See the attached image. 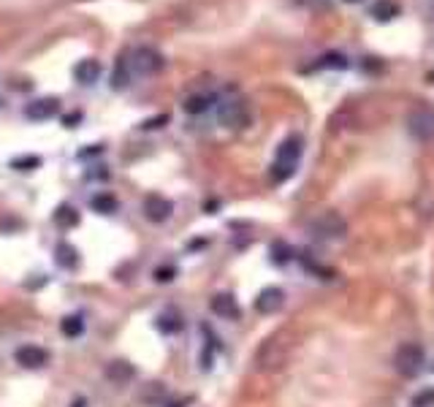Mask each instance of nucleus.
Here are the masks:
<instances>
[{
  "label": "nucleus",
  "instance_id": "obj_9",
  "mask_svg": "<svg viewBox=\"0 0 434 407\" xmlns=\"http://www.w3.org/2000/svg\"><path fill=\"white\" fill-rule=\"evenodd\" d=\"M136 378V369L128 361H122V358H117V361H108L106 364V380L111 383V386H117V388H125V386H131Z\"/></svg>",
  "mask_w": 434,
  "mask_h": 407
},
{
  "label": "nucleus",
  "instance_id": "obj_18",
  "mask_svg": "<svg viewBox=\"0 0 434 407\" xmlns=\"http://www.w3.org/2000/svg\"><path fill=\"white\" fill-rule=\"evenodd\" d=\"M54 253H57V263H60V266H66V269L76 266V261H79V258H76V247H74V244H68V242L57 244V250H54Z\"/></svg>",
  "mask_w": 434,
  "mask_h": 407
},
{
  "label": "nucleus",
  "instance_id": "obj_29",
  "mask_svg": "<svg viewBox=\"0 0 434 407\" xmlns=\"http://www.w3.org/2000/svg\"><path fill=\"white\" fill-rule=\"evenodd\" d=\"M348 3H355V0H348Z\"/></svg>",
  "mask_w": 434,
  "mask_h": 407
},
{
  "label": "nucleus",
  "instance_id": "obj_6",
  "mask_svg": "<svg viewBox=\"0 0 434 407\" xmlns=\"http://www.w3.org/2000/svg\"><path fill=\"white\" fill-rule=\"evenodd\" d=\"M407 131L418 141H434V109L415 106L407 114Z\"/></svg>",
  "mask_w": 434,
  "mask_h": 407
},
{
  "label": "nucleus",
  "instance_id": "obj_25",
  "mask_svg": "<svg viewBox=\"0 0 434 407\" xmlns=\"http://www.w3.org/2000/svg\"><path fill=\"white\" fill-rule=\"evenodd\" d=\"M434 402V391H429V393H420V396H415V405L418 407H423V405H432Z\"/></svg>",
  "mask_w": 434,
  "mask_h": 407
},
{
  "label": "nucleus",
  "instance_id": "obj_1",
  "mask_svg": "<svg viewBox=\"0 0 434 407\" xmlns=\"http://www.w3.org/2000/svg\"><path fill=\"white\" fill-rule=\"evenodd\" d=\"M301 139L298 136H291L285 139L283 144L277 147V155H274V163H271V179L274 182H285L296 174L298 158H301Z\"/></svg>",
  "mask_w": 434,
  "mask_h": 407
},
{
  "label": "nucleus",
  "instance_id": "obj_4",
  "mask_svg": "<svg viewBox=\"0 0 434 407\" xmlns=\"http://www.w3.org/2000/svg\"><path fill=\"white\" fill-rule=\"evenodd\" d=\"M393 364L405 378H415L426 366V351L420 348L418 342H405V345H399V351L393 356Z\"/></svg>",
  "mask_w": 434,
  "mask_h": 407
},
{
  "label": "nucleus",
  "instance_id": "obj_24",
  "mask_svg": "<svg viewBox=\"0 0 434 407\" xmlns=\"http://www.w3.org/2000/svg\"><path fill=\"white\" fill-rule=\"evenodd\" d=\"M271 258H274L277 263H285V261L291 258V250H288V247H285L283 242H277L274 247H271Z\"/></svg>",
  "mask_w": 434,
  "mask_h": 407
},
{
  "label": "nucleus",
  "instance_id": "obj_27",
  "mask_svg": "<svg viewBox=\"0 0 434 407\" xmlns=\"http://www.w3.org/2000/svg\"><path fill=\"white\" fill-rule=\"evenodd\" d=\"M163 122H168V114H161V117H155V120H147L144 128H161Z\"/></svg>",
  "mask_w": 434,
  "mask_h": 407
},
{
  "label": "nucleus",
  "instance_id": "obj_3",
  "mask_svg": "<svg viewBox=\"0 0 434 407\" xmlns=\"http://www.w3.org/2000/svg\"><path fill=\"white\" fill-rule=\"evenodd\" d=\"M166 60L158 49L152 46H138L133 52L128 54V68H131V76H155L158 71H163Z\"/></svg>",
  "mask_w": 434,
  "mask_h": 407
},
{
  "label": "nucleus",
  "instance_id": "obj_5",
  "mask_svg": "<svg viewBox=\"0 0 434 407\" xmlns=\"http://www.w3.org/2000/svg\"><path fill=\"white\" fill-rule=\"evenodd\" d=\"M250 120V111H247V104L242 98H223L217 104V122L226 125V128H244Z\"/></svg>",
  "mask_w": 434,
  "mask_h": 407
},
{
  "label": "nucleus",
  "instance_id": "obj_11",
  "mask_svg": "<svg viewBox=\"0 0 434 407\" xmlns=\"http://www.w3.org/2000/svg\"><path fill=\"white\" fill-rule=\"evenodd\" d=\"M285 304V293L280 291V288H263L261 293H258L256 298V310L261 312V315H274L277 310H283Z\"/></svg>",
  "mask_w": 434,
  "mask_h": 407
},
{
  "label": "nucleus",
  "instance_id": "obj_16",
  "mask_svg": "<svg viewBox=\"0 0 434 407\" xmlns=\"http://www.w3.org/2000/svg\"><path fill=\"white\" fill-rule=\"evenodd\" d=\"M131 81H133V76H131V68H128V57H120L114 71H111V90H125Z\"/></svg>",
  "mask_w": 434,
  "mask_h": 407
},
{
  "label": "nucleus",
  "instance_id": "obj_15",
  "mask_svg": "<svg viewBox=\"0 0 434 407\" xmlns=\"http://www.w3.org/2000/svg\"><path fill=\"white\" fill-rule=\"evenodd\" d=\"M399 14H402V9H399L396 0H378V3L372 6V16H375L378 22H391Z\"/></svg>",
  "mask_w": 434,
  "mask_h": 407
},
{
  "label": "nucleus",
  "instance_id": "obj_19",
  "mask_svg": "<svg viewBox=\"0 0 434 407\" xmlns=\"http://www.w3.org/2000/svg\"><path fill=\"white\" fill-rule=\"evenodd\" d=\"M54 223H57L60 228H71V226H76V223H79V215H76V209H74V206L63 204V206L54 212Z\"/></svg>",
  "mask_w": 434,
  "mask_h": 407
},
{
  "label": "nucleus",
  "instance_id": "obj_17",
  "mask_svg": "<svg viewBox=\"0 0 434 407\" xmlns=\"http://www.w3.org/2000/svg\"><path fill=\"white\" fill-rule=\"evenodd\" d=\"M138 396H141V402H144V405L158 407L163 399H166V386H163V383H147Z\"/></svg>",
  "mask_w": 434,
  "mask_h": 407
},
{
  "label": "nucleus",
  "instance_id": "obj_23",
  "mask_svg": "<svg viewBox=\"0 0 434 407\" xmlns=\"http://www.w3.org/2000/svg\"><path fill=\"white\" fill-rule=\"evenodd\" d=\"M11 166L16 169V171H30V169L41 166V158H36V155H30V158H16Z\"/></svg>",
  "mask_w": 434,
  "mask_h": 407
},
{
  "label": "nucleus",
  "instance_id": "obj_12",
  "mask_svg": "<svg viewBox=\"0 0 434 407\" xmlns=\"http://www.w3.org/2000/svg\"><path fill=\"white\" fill-rule=\"evenodd\" d=\"M212 312H215L217 318H223V321H236L239 315H242V310H239V304H236V298L231 296V293H217L215 298H212Z\"/></svg>",
  "mask_w": 434,
  "mask_h": 407
},
{
  "label": "nucleus",
  "instance_id": "obj_14",
  "mask_svg": "<svg viewBox=\"0 0 434 407\" xmlns=\"http://www.w3.org/2000/svg\"><path fill=\"white\" fill-rule=\"evenodd\" d=\"M215 104V95L209 93H196V95H188L185 98V104H182V109L188 111V114H203L206 109Z\"/></svg>",
  "mask_w": 434,
  "mask_h": 407
},
{
  "label": "nucleus",
  "instance_id": "obj_21",
  "mask_svg": "<svg viewBox=\"0 0 434 407\" xmlns=\"http://www.w3.org/2000/svg\"><path fill=\"white\" fill-rule=\"evenodd\" d=\"M60 331L66 334V337H81V331H84V321H81L79 315H68L60 321Z\"/></svg>",
  "mask_w": 434,
  "mask_h": 407
},
{
  "label": "nucleus",
  "instance_id": "obj_20",
  "mask_svg": "<svg viewBox=\"0 0 434 407\" xmlns=\"http://www.w3.org/2000/svg\"><path fill=\"white\" fill-rule=\"evenodd\" d=\"M90 206H93L95 212H101V215H111V212L117 209V199L108 196V193H98V196H93Z\"/></svg>",
  "mask_w": 434,
  "mask_h": 407
},
{
  "label": "nucleus",
  "instance_id": "obj_2",
  "mask_svg": "<svg viewBox=\"0 0 434 407\" xmlns=\"http://www.w3.org/2000/svg\"><path fill=\"white\" fill-rule=\"evenodd\" d=\"M307 231H310L312 239H318V242H337V239H342L348 233V223H345V217L339 215V212L326 209V212L315 215L307 223Z\"/></svg>",
  "mask_w": 434,
  "mask_h": 407
},
{
  "label": "nucleus",
  "instance_id": "obj_10",
  "mask_svg": "<svg viewBox=\"0 0 434 407\" xmlns=\"http://www.w3.org/2000/svg\"><path fill=\"white\" fill-rule=\"evenodd\" d=\"M60 111V101L57 98H39V101H33V104H27L25 109V117L33 122H44L54 117Z\"/></svg>",
  "mask_w": 434,
  "mask_h": 407
},
{
  "label": "nucleus",
  "instance_id": "obj_28",
  "mask_svg": "<svg viewBox=\"0 0 434 407\" xmlns=\"http://www.w3.org/2000/svg\"><path fill=\"white\" fill-rule=\"evenodd\" d=\"M71 407H87V402H84V399H76V402H74Z\"/></svg>",
  "mask_w": 434,
  "mask_h": 407
},
{
  "label": "nucleus",
  "instance_id": "obj_26",
  "mask_svg": "<svg viewBox=\"0 0 434 407\" xmlns=\"http://www.w3.org/2000/svg\"><path fill=\"white\" fill-rule=\"evenodd\" d=\"M171 274H174V269H155V280L168 283V280H171Z\"/></svg>",
  "mask_w": 434,
  "mask_h": 407
},
{
  "label": "nucleus",
  "instance_id": "obj_7",
  "mask_svg": "<svg viewBox=\"0 0 434 407\" xmlns=\"http://www.w3.org/2000/svg\"><path fill=\"white\" fill-rule=\"evenodd\" d=\"M171 212H174V204L168 201L166 196L152 193V196L144 199V215H147V220H152V223H166V220L171 217Z\"/></svg>",
  "mask_w": 434,
  "mask_h": 407
},
{
  "label": "nucleus",
  "instance_id": "obj_22",
  "mask_svg": "<svg viewBox=\"0 0 434 407\" xmlns=\"http://www.w3.org/2000/svg\"><path fill=\"white\" fill-rule=\"evenodd\" d=\"M315 68H348V57L339 52H328L315 63Z\"/></svg>",
  "mask_w": 434,
  "mask_h": 407
},
{
  "label": "nucleus",
  "instance_id": "obj_13",
  "mask_svg": "<svg viewBox=\"0 0 434 407\" xmlns=\"http://www.w3.org/2000/svg\"><path fill=\"white\" fill-rule=\"evenodd\" d=\"M98 76H101V63L98 60H81V63L74 66V79L79 84H93V81H98Z\"/></svg>",
  "mask_w": 434,
  "mask_h": 407
},
{
  "label": "nucleus",
  "instance_id": "obj_8",
  "mask_svg": "<svg viewBox=\"0 0 434 407\" xmlns=\"http://www.w3.org/2000/svg\"><path fill=\"white\" fill-rule=\"evenodd\" d=\"M14 358H16V364L25 366V369H41L49 361V353L39 348V345H22V348H16Z\"/></svg>",
  "mask_w": 434,
  "mask_h": 407
}]
</instances>
